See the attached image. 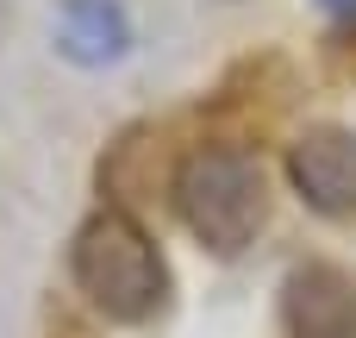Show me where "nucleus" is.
I'll list each match as a JSON object with an SVG mask.
<instances>
[{
	"mask_svg": "<svg viewBox=\"0 0 356 338\" xmlns=\"http://www.w3.org/2000/svg\"><path fill=\"white\" fill-rule=\"evenodd\" d=\"M69 276L88 295V307L113 326H144L169 307V263L156 251V238L125 213V207H100L75 245H69Z\"/></svg>",
	"mask_w": 356,
	"mask_h": 338,
	"instance_id": "1",
	"label": "nucleus"
},
{
	"mask_svg": "<svg viewBox=\"0 0 356 338\" xmlns=\"http://www.w3.org/2000/svg\"><path fill=\"white\" fill-rule=\"evenodd\" d=\"M169 194L181 226L219 257H238L269 226V176L257 151H238V144H194L175 163Z\"/></svg>",
	"mask_w": 356,
	"mask_h": 338,
	"instance_id": "2",
	"label": "nucleus"
},
{
	"mask_svg": "<svg viewBox=\"0 0 356 338\" xmlns=\"http://www.w3.org/2000/svg\"><path fill=\"white\" fill-rule=\"evenodd\" d=\"M288 182L313 213L356 220V125H307L288 144Z\"/></svg>",
	"mask_w": 356,
	"mask_h": 338,
	"instance_id": "3",
	"label": "nucleus"
},
{
	"mask_svg": "<svg viewBox=\"0 0 356 338\" xmlns=\"http://www.w3.org/2000/svg\"><path fill=\"white\" fill-rule=\"evenodd\" d=\"M282 326L288 338H356V276L344 263H294L282 282Z\"/></svg>",
	"mask_w": 356,
	"mask_h": 338,
	"instance_id": "4",
	"label": "nucleus"
},
{
	"mask_svg": "<svg viewBox=\"0 0 356 338\" xmlns=\"http://www.w3.org/2000/svg\"><path fill=\"white\" fill-rule=\"evenodd\" d=\"M56 50L81 69H100V63H119L131 50V19L119 0H63V19H56Z\"/></svg>",
	"mask_w": 356,
	"mask_h": 338,
	"instance_id": "5",
	"label": "nucleus"
},
{
	"mask_svg": "<svg viewBox=\"0 0 356 338\" xmlns=\"http://www.w3.org/2000/svg\"><path fill=\"white\" fill-rule=\"evenodd\" d=\"M325 6H332L338 19H350V25H356V0H325Z\"/></svg>",
	"mask_w": 356,
	"mask_h": 338,
	"instance_id": "6",
	"label": "nucleus"
}]
</instances>
